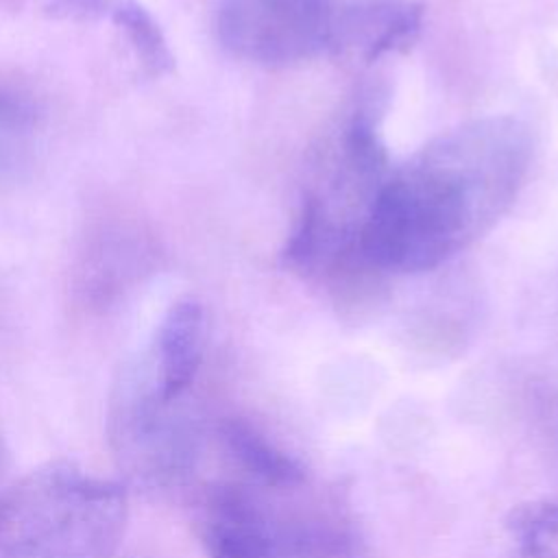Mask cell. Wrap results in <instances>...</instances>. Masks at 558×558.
Returning a JSON list of instances; mask_svg holds the SVG:
<instances>
[{"instance_id":"obj_1","label":"cell","mask_w":558,"mask_h":558,"mask_svg":"<svg viewBox=\"0 0 558 558\" xmlns=\"http://www.w3.org/2000/svg\"><path fill=\"white\" fill-rule=\"evenodd\" d=\"M530 159V131L512 116L438 135L381 183L360 233L364 264L388 272L438 268L508 214Z\"/></svg>"},{"instance_id":"obj_2","label":"cell","mask_w":558,"mask_h":558,"mask_svg":"<svg viewBox=\"0 0 558 558\" xmlns=\"http://www.w3.org/2000/svg\"><path fill=\"white\" fill-rule=\"evenodd\" d=\"M126 490L74 462L33 469L0 495V558H116Z\"/></svg>"},{"instance_id":"obj_3","label":"cell","mask_w":558,"mask_h":558,"mask_svg":"<svg viewBox=\"0 0 558 558\" xmlns=\"http://www.w3.org/2000/svg\"><path fill=\"white\" fill-rule=\"evenodd\" d=\"M107 432L113 456L131 482L148 490L181 484L194 469L198 440L179 401H166L129 362L111 390Z\"/></svg>"},{"instance_id":"obj_4","label":"cell","mask_w":558,"mask_h":558,"mask_svg":"<svg viewBox=\"0 0 558 558\" xmlns=\"http://www.w3.org/2000/svg\"><path fill=\"white\" fill-rule=\"evenodd\" d=\"M198 536L209 558H344L342 534L314 523L279 519L238 484L207 493L198 514Z\"/></svg>"},{"instance_id":"obj_5","label":"cell","mask_w":558,"mask_h":558,"mask_svg":"<svg viewBox=\"0 0 558 558\" xmlns=\"http://www.w3.org/2000/svg\"><path fill=\"white\" fill-rule=\"evenodd\" d=\"M331 0H222L216 33L227 52L283 68L329 52Z\"/></svg>"},{"instance_id":"obj_6","label":"cell","mask_w":558,"mask_h":558,"mask_svg":"<svg viewBox=\"0 0 558 558\" xmlns=\"http://www.w3.org/2000/svg\"><path fill=\"white\" fill-rule=\"evenodd\" d=\"M421 24L423 7L414 0H349L333 7L329 52L371 63L408 50Z\"/></svg>"},{"instance_id":"obj_7","label":"cell","mask_w":558,"mask_h":558,"mask_svg":"<svg viewBox=\"0 0 558 558\" xmlns=\"http://www.w3.org/2000/svg\"><path fill=\"white\" fill-rule=\"evenodd\" d=\"M205 310L196 299H181L161 318L150 344L133 364L166 401H181L203 362Z\"/></svg>"},{"instance_id":"obj_8","label":"cell","mask_w":558,"mask_h":558,"mask_svg":"<svg viewBox=\"0 0 558 558\" xmlns=\"http://www.w3.org/2000/svg\"><path fill=\"white\" fill-rule=\"evenodd\" d=\"M46 13L54 20H107L124 37L142 70L157 78L174 68L168 39L150 11L137 0H50Z\"/></svg>"},{"instance_id":"obj_9","label":"cell","mask_w":558,"mask_h":558,"mask_svg":"<svg viewBox=\"0 0 558 558\" xmlns=\"http://www.w3.org/2000/svg\"><path fill=\"white\" fill-rule=\"evenodd\" d=\"M222 440L231 458L257 482L268 488H294L303 484L305 473L301 464L286 451L266 440L255 427L244 421H227L222 425Z\"/></svg>"},{"instance_id":"obj_10","label":"cell","mask_w":558,"mask_h":558,"mask_svg":"<svg viewBox=\"0 0 558 558\" xmlns=\"http://www.w3.org/2000/svg\"><path fill=\"white\" fill-rule=\"evenodd\" d=\"M508 525L521 558H558V504H527Z\"/></svg>"},{"instance_id":"obj_11","label":"cell","mask_w":558,"mask_h":558,"mask_svg":"<svg viewBox=\"0 0 558 558\" xmlns=\"http://www.w3.org/2000/svg\"><path fill=\"white\" fill-rule=\"evenodd\" d=\"M4 488H7V484H4V475L0 473V495H2V490H4Z\"/></svg>"}]
</instances>
